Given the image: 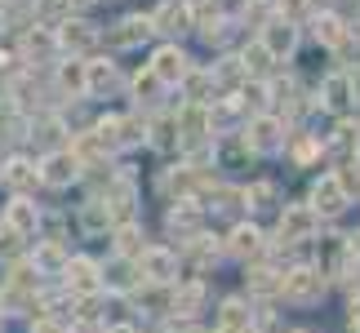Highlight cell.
<instances>
[{
    "label": "cell",
    "mask_w": 360,
    "mask_h": 333,
    "mask_svg": "<svg viewBox=\"0 0 360 333\" xmlns=\"http://www.w3.org/2000/svg\"><path fill=\"white\" fill-rule=\"evenodd\" d=\"M58 89L67 98H80V93H85V63H76V58L58 63Z\"/></svg>",
    "instance_id": "17"
},
{
    "label": "cell",
    "mask_w": 360,
    "mask_h": 333,
    "mask_svg": "<svg viewBox=\"0 0 360 333\" xmlns=\"http://www.w3.org/2000/svg\"><path fill=\"white\" fill-rule=\"evenodd\" d=\"M281 289H285V298H294V302H311V298H321L325 275L316 267H298V271H289L281 280Z\"/></svg>",
    "instance_id": "4"
},
{
    "label": "cell",
    "mask_w": 360,
    "mask_h": 333,
    "mask_svg": "<svg viewBox=\"0 0 360 333\" xmlns=\"http://www.w3.org/2000/svg\"><path fill=\"white\" fill-rule=\"evenodd\" d=\"M22 49H27V58H36V53H40V58H49V53L58 49V40H53V36H45V32H32Z\"/></svg>",
    "instance_id": "22"
},
{
    "label": "cell",
    "mask_w": 360,
    "mask_h": 333,
    "mask_svg": "<svg viewBox=\"0 0 360 333\" xmlns=\"http://www.w3.org/2000/svg\"><path fill=\"white\" fill-rule=\"evenodd\" d=\"M36 222H40V209H36V204L27 200V196H18V200L9 204V227L18 231V235H32V231H36Z\"/></svg>",
    "instance_id": "15"
},
{
    "label": "cell",
    "mask_w": 360,
    "mask_h": 333,
    "mask_svg": "<svg viewBox=\"0 0 360 333\" xmlns=\"http://www.w3.org/2000/svg\"><path fill=\"white\" fill-rule=\"evenodd\" d=\"M156 89H160V80L151 76V67H147V72H138V80H134V93H138V103H156Z\"/></svg>",
    "instance_id": "23"
},
{
    "label": "cell",
    "mask_w": 360,
    "mask_h": 333,
    "mask_svg": "<svg viewBox=\"0 0 360 333\" xmlns=\"http://www.w3.org/2000/svg\"><path fill=\"white\" fill-rule=\"evenodd\" d=\"M276 58H271V53L267 49H262V40H254V45H249L245 49V58H240V67H245V72L249 76H262V72H267V67H271Z\"/></svg>",
    "instance_id": "19"
},
{
    "label": "cell",
    "mask_w": 360,
    "mask_h": 333,
    "mask_svg": "<svg viewBox=\"0 0 360 333\" xmlns=\"http://www.w3.org/2000/svg\"><path fill=\"white\" fill-rule=\"evenodd\" d=\"M245 200L254 204V209H271V200H276V187H267V183H262V187H254V191H245Z\"/></svg>",
    "instance_id": "26"
},
{
    "label": "cell",
    "mask_w": 360,
    "mask_h": 333,
    "mask_svg": "<svg viewBox=\"0 0 360 333\" xmlns=\"http://www.w3.org/2000/svg\"><path fill=\"white\" fill-rule=\"evenodd\" d=\"M147 36H151V18H124V22H116L112 45L129 49V45H138V40H147Z\"/></svg>",
    "instance_id": "14"
},
{
    "label": "cell",
    "mask_w": 360,
    "mask_h": 333,
    "mask_svg": "<svg viewBox=\"0 0 360 333\" xmlns=\"http://www.w3.org/2000/svg\"><path fill=\"white\" fill-rule=\"evenodd\" d=\"M352 80H347V72H334V76H325V85H321V103L329 107V111H347V103H352Z\"/></svg>",
    "instance_id": "11"
},
{
    "label": "cell",
    "mask_w": 360,
    "mask_h": 333,
    "mask_svg": "<svg viewBox=\"0 0 360 333\" xmlns=\"http://www.w3.org/2000/svg\"><path fill=\"white\" fill-rule=\"evenodd\" d=\"M227 249L236 258H258L262 254V231L258 227H236V231H231V240H227Z\"/></svg>",
    "instance_id": "16"
},
{
    "label": "cell",
    "mask_w": 360,
    "mask_h": 333,
    "mask_svg": "<svg viewBox=\"0 0 360 333\" xmlns=\"http://www.w3.org/2000/svg\"><path fill=\"white\" fill-rule=\"evenodd\" d=\"M311 231H316V209H311V204H294V209H285V218H281V240L285 244L307 240Z\"/></svg>",
    "instance_id": "9"
},
{
    "label": "cell",
    "mask_w": 360,
    "mask_h": 333,
    "mask_svg": "<svg viewBox=\"0 0 360 333\" xmlns=\"http://www.w3.org/2000/svg\"><path fill=\"white\" fill-rule=\"evenodd\" d=\"M223 325L231 329V325H245V307H240V302H227V307H223Z\"/></svg>",
    "instance_id": "28"
},
{
    "label": "cell",
    "mask_w": 360,
    "mask_h": 333,
    "mask_svg": "<svg viewBox=\"0 0 360 333\" xmlns=\"http://www.w3.org/2000/svg\"><path fill=\"white\" fill-rule=\"evenodd\" d=\"M36 178H40V169H36V164H27V160H9V169H5V183L9 187H32L36 183Z\"/></svg>",
    "instance_id": "20"
},
{
    "label": "cell",
    "mask_w": 360,
    "mask_h": 333,
    "mask_svg": "<svg viewBox=\"0 0 360 333\" xmlns=\"http://www.w3.org/2000/svg\"><path fill=\"white\" fill-rule=\"evenodd\" d=\"M352 204V196H347V187L338 183V174H325L321 183L311 187V209H316V218H334V214H342Z\"/></svg>",
    "instance_id": "2"
},
{
    "label": "cell",
    "mask_w": 360,
    "mask_h": 333,
    "mask_svg": "<svg viewBox=\"0 0 360 333\" xmlns=\"http://www.w3.org/2000/svg\"><path fill=\"white\" fill-rule=\"evenodd\" d=\"M196 222H200V214L196 209H191V204L183 200V204H178V209L169 214V227L174 231H183V235H191V231H196Z\"/></svg>",
    "instance_id": "21"
},
{
    "label": "cell",
    "mask_w": 360,
    "mask_h": 333,
    "mask_svg": "<svg viewBox=\"0 0 360 333\" xmlns=\"http://www.w3.org/2000/svg\"><path fill=\"white\" fill-rule=\"evenodd\" d=\"M311 9V0H281V18L285 22H294V18H302V13Z\"/></svg>",
    "instance_id": "27"
},
{
    "label": "cell",
    "mask_w": 360,
    "mask_h": 333,
    "mask_svg": "<svg viewBox=\"0 0 360 333\" xmlns=\"http://www.w3.org/2000/svg\"><path fill=\"white\" fill-rule=\"evenodd\" d=\"M316 40L329 49H342V40H347V27H342V18H334V13H321L316 18Z\"/></svg>",
    "instance_id": "18"
},
{
    "label": "cell",
    "mask_w": 360,
    "mask_h": 333,
    "mask_svg": "<svg viewBox=\"0 0 360 333\" xmlns=\"http://www.w3.org/2000/svg\"><path fill=\"white\" fill-rule=\"evenodd\" d=\"M112 85H116V63H107V58L85 63V93H107Z\"/></svg>",
    "instance_id": "13"
},
{
    "label": "cell",
    "mask_w": 360,
    "mask_h": 333,
    "mask_svg": "<svg viewBox=\"0 0 360 333\" xmlns=\"http://www.w3.org/2000/svg\"><path fill=\"white\" fill-rule=\"evenodd\" d=\"M36 262H40L45 271H58V267H67V258H63V249H58V244H40V249H36Z\"/></svg>",
    "instance_id": "24"
},
{
    "label": "cell",
    "mask_w": 360,
    "mask_h": 333,
    "mask_svg": "<svg viewBox=\"0 0 360 333\" xmlns=\"http://www.w3.org/2000/svg\"><path fill=\"white\" fill-rule=\"evenodd\" d=\"M138 271H143L147 280H174L178 258L169 254V249H143V254H138Z\"/></svg>",
    "instance_id": "10"
},
{
    "label": "cell",
    "mask_w": 360,
    "mask_h": 333,
    "mask_svg": "<svg viewBox=\"0 0 360 333\" xmlns=\"http://www.w3.org/2000/svg\"><path fill=\"white\" fill-rule=\"evenodd\" d=\"M63 9H67V0H36V13H45V18H53Z\"/></svg>",
    "instance_id": "29"
},
{
    "label": "cell",
    "mask_w": 360,
    "mask_h": 333,
    "mask_svg": "<svg viewBox=\"0 0 360 333\" xmlns=\"http://www.w3.org/2000/svg\"><path fill=\"white\" fill-rule=\"evenodd\" d=\"M53 40H58V49H67V53H85L94 40H98V32H94L85 18H67V22H58Z\"/></svg>",
    "instance_id": "7"
},
{
    "label": "cell",
    "mask_w": 360,
    "mask_h": 333,
    "mask_svg": "<svg viewBox=\"0 0 360 333\" xmlns=\"http://www.w3.org/2000/svg\"><path fill=\"white\" fill-rule=\"evenodd\" d=\"M262 49L271 53V58H285V53H294V45H298V27L294 22H285V18H271L267 27H262Z\"/></svg>",
    "instance_id": "6"
},
{
    "label": "cell",
    "mask_w": 360,
    "mask_h": 333,
    "mask_svg": "<svg viewBox=\"0 0 360 333\" xmlns=\"http://www.w3.org/2000/svg\"><path fill=\"white\" fill-rule=\"evenodd\" d=\"M112 333H129V329H112Z\"/></svg>",
    "instance_id": "31"
},
{
    "label": "cell",
    "mask_w": 360,
    "mask_h": 333,
    "mask_svg": "<svg viewBox=\"0 0 360 333\" xmlns=\"http://www.w3.org/2000/svg\"><path fill=\"white\" fill-rule=\"evenodd\" d=\"M210 72H187V80H183V85H187V93H191V98H196V103H205V93H210Z\"/></svg>",
    "instance_id": "25"
},
{
    "label": "cell",
    "mask_w": 360,
    "mask_h": 333,
    "mask_svg": "<svg viewBox=\"0 0 360 333\" xmlns=\"http://www.w3.org/2000/svg\"><path fill=\"white\" fill-rule=\"evenodd\" d=\"M191 27V5L187 0H165V5L151 13V32H178L183 36Z\"/></svg>",
    "instance_id": "8"
},
{
    "label": "cell",
    "mask_w": 360,
    "mask_h": 333,
    "mask_svg": "<svg viewBox=\"0 0 360 333\" xmlns=\"http://www.w3.org/2000/svg\"><path fill=\"white\" fill-rule=\"evenodd\" d=\"M245 147H249V151H262V156H267V151H281V147H285V124L262 111V116L249 120V129H245Z\"/></svg>",
    "instance_id": "1"
},
{
    "label": "cell",
    "mask_w": 360,
    "mask_h": 333,
    "mask_svg": "<svg viewBox=\"0 0 360 333\" xmlns=\"http://www.w3.org/2000/svg\"><path fill=\"white\" fill-rule=\"evenodd\" d=\"M352 254H360V231H356V235H352Z\"/></svg>",
    "instance_id": "30"
},
{
    "label": "cell",
    "mask_w": 360,
    "mask_h": 333,
    "mask_svg": "<svg viewBox=\"0 0 360 333\" xmlns=\"http://www.w3.org/2000/svg\"><path fill=\"white\" fill-rule=\"evenodd\" d=\"M187 72H191V63L178 45H165V49H156V58H151V76H156L160 85H183Z\"/></svg>",
    "instance_id": "3"
},
{
    "label": "cell",
    "mask_w": 360,
    "mask_h": 333,
    "mask_svg": "<svg viewBox=\"0 0 360 333\" xmlns=\"http://www.w3.org/2000/svg\"><path fill=\"white\" fill-rule=\"evenodd\" d=\"M76 174H80L76 151H49L45 164H40V183H49V187H67Z\"/></svg>",
    "instance_id": "5"
},
{
    "label": "cell",
    "mask_w": 360,
    "mask_h": 333,
    "mask_svg": "<svg viewBox=\"0 0 360 333\" xmlns=\"http://www.w3.org/2000/svg\"><path fill=\"white\" fill-rule=\"evenodd\" d=\"M67 285L76 289V294H94L98 289V267H94L89 258H67Z\"/></svg>",
    "instance_id": "12"
}]
</instances>
